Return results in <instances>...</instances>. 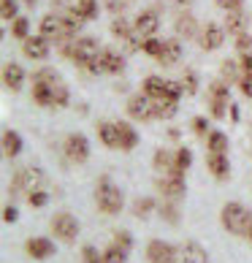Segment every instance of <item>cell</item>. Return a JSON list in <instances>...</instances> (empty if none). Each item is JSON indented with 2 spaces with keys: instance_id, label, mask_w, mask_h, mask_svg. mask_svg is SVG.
Instances as JSON below:
<instances>
[{
  "instance_id": "e0dca14e",
  "label": "cell",
  "mask_w": 252,
  "mask_h": 263,
  "mask_svg": "<svg viewBox=\"0 0 252 263\" xmlns=\"http://www.w3.org/2000/svg\"><path fill=\"white\" fill-rule=\"evenodd\" d=\"M41 35L46 38V41H57V38H63V16L46 14L41 19Z\"/></svg>"
},
{
  "instance_id": "2e32d148",
  "label": "cell",
  "mask_w": 252,
  "mask_h": 263,
  "mask_svg": "<svg viewBox=\"0 0 252 263\" xmlns=\"http://www.w3.org/2000/svg\"><path fill=\"white\" fill-rule=\"evenodd\" d=\"M22 52L30 57V60H44L46 54H49V41H46L44 35H38V38H27V41H22Z\"/></svg>"
},
{
  "instance_id": "d4e9b609",
  "label": "cell",
  "mask_w": 252,
  "mask_h": 263,
  "mask_svg": "<svg viewBox=\"0 0 252 263\" xmlns=\"http://www.w3.org/2000/svg\"><path fill=\"white\" fill-rule=\"evenodd\" d=\"M117 130H120V147L122 149H135V144H139V133L133 130V125L117 122Z\"/></svg>"
},
{
  "instance_id": "7402d4cb",
  "label": "cell",
  "mask_w": 252,
  "mask_h": 263,
  "mask_svg": "<svg viewBox=\"0 0 252 263\" xmlns=\"http://www.w3.org/2000/svg\"><path fill=\"white\" fill-rule=\"evenodd\" d=\"M179 57H182V44L177 41V38H171V41L163 44V52H160L158 60L163 65H173V63H179Z\"/></svg>"
},
{
  "instance_id": "c3c4849f",
  "label": "cell",
  "mask_w": 252,
  "mask_h": 263,
  "mask_svg": "<svg viewBox=\"0 0 252 263\" xmlns=\"http://www.w3.org/2000/svg\"><path fill=\"white\" fill-rule=\"evenodd\" d=\"M217 6L225 11H236V8H241V0H217Z\"/></svg>"
},
{
  "instance_id": "f35d334b",
  "label": "cell",
  "mask_w": 252,
  "mask_h": 263,
  "mask_svg": "<svg viewBox=\"0 0 252 263\" xmlns=\"http://www.w3.org/2000/svg\"><path fill=\"white\" fill-rule=\"evenodd\" d=\"M27 203H30L33 209L46 206V203H49V196H46L44 190H33V193H27Z\"/></svg>"
},
{
  "instance_id": "ee69618b",
  "label": "cell",
  "mask_w": 252,
  "mask_h": 263,
  "mask_svg": "<svg viewBox=\"0 0 252 263\" xmlns=\"http://www.w3.org/2000/svg\"><path fill=\"white\" fill-rule=\"evenodd\" d=\"M236 49H239V52H249V49H252V35H249V33L236 35Z\"/></svg>"
},
{
  "instance_id": "f1b7e54d",
  "label": "cell",
  "mask_w": 252,
  "mask_h": 263,
  "mask_svg": "<svg viewBox=\"0 0 252 263\" xmlns=\"http://www.w3.org/2000/svg\"><path fill=\"white\" fill-rule=\"evenodd\" d=\"M190 163H192V155H190V149L187 147H182L179 152H177V158H173V171L171 174H185L187 168H190Z\"/></svg>"
},
{
  "instance_id": "bcb514c9",
  "label": "cell",
  "mask_w": 252,
  "mask_h": 263,
  "mask_svg": "<svg viewBox=\"0 0 252 263\" xmlns=\"http://www.w3.org/2000/svg\"><path fill=\"white\" fill-rule=\"evenodd\" d=\"M82 255H84V263H106L103 255H98V250H95V247H84Z\"/></svg>"
},
{
  "instance_id": "7c38bea8",
  "label": "cell",
  "mask_w": 252,
  "mask_h": 263,
  "mask_svg": "<svg viewBox=\"0 0 252 263\" xmlns=\"http://www.w3.org/2000/svg\"><path fill=\"white\" fill-rule=\"evenodd\" d=\"M27 255L35 260H46L54 255V245L44 236H33V239H27Z\"/></svg>"
},
{
  "instance_id": "b9f144b4",
  "label": "cell",
  "mask_w": 252,
  "mask_h": 263,
  "mask_svg": "<svg viewBox=\"0 0 252 263\" xmlns=\"http://www.w3.org/2000/svg\"><path fill=\"white\" fill-rule=\"evenodd\" d=\"M68 101H71V95H68V87L60 84V87L54 90V109H57V106H68Z\"/></svg>"
},
{
  "instance_id": "44dd1931",
  "label": "cell",
  "mask_w": 252,
  "mask_h": 263,
  "mask_svg": "<svg viewBox=\"0 0 252 263\" xmlns=\"http://www.w3.org/2000/svg\"><path fill=\"white\" fill-rule=\"evenodd\" d=\"M206 165H209V171L215 174L217 179H225L228 174H230V163L225 155H215V152H209L206 155Z\"/></svg>"
},
{
  "instance_id": "8992f818",
  "label": "cell",
  "mask_w": 252,
  "mask_h": 263,
  "mask_svg": "<svg viewBox=\"0 0 252 263\" xmlns=\"http://www.w3.org/2000/svg\"><path fill=\"white\" fill-rule=\"evenodd\" d=\"M65 155H68V160H73V163H84L90 158V141H87L82 133H71L65 139Z\"/></svg>"
},
{
  "instance_id": "60d3db41",
  "label": "cell",
  "mask_w": 252,
  "mask_h": 263,
  "mask_svg": "<svg viewBox=\"0 0 252 263\" xmlns=\"http://www.w3.org/2000/svg\"><path fill=\"white\" fill-rule=\"evenodd\" d=\"M222 76H225L228 82H236L239 79V65L234 60H225V63H222Z\"/></svg>"
},
{
  "instance_id": "8fae6325",
  "label": "cell",
  "mask_w": 252,
  "mask_h": 263,
  "mask_svg": "<svg viewBox=\"0 0 252 263\" xmlns=\"http://www.w3.org/2000/svg\"><path fill=\"white\" fill-rule=\"evenodd\" d=\"M41 171H35V168H25V171H19L16 177H14V184H11V190H27V193H33L38 190V184H41Z\"/></svg>"
},
{
  "instance_id": "db71d44e",
  "label": "cell",
  "mask_w": 252,
  "mask_h": 263,
  "mask_svg": "<svg viewBox=\"0 0 252 263\" xmlns=\"http://www.w3.org/2000/svg\"><path fill=\"white\" fill-rule=\"evenodd\" d=\"M241 65H244L247 76H252V54H244V60H241Z\"/></svg>"
},
{
  "instance_id": "4fadbf2b",
  "label": "cell",
  "mask_w": 252,
  "mask_h": 263,
  "mask_svg": "<svg viewBox=\"0 0 252 263\" xmlns=\"http://www.w3.org/2000/svg\"><path fill=\"white\" fill-rule=\"evenodd\" d=\"M222 41H225V30H222L220 25L209 22L206 27H203V33H201V44H203V49H206V52H211V49H220Z\"/></svg>"
},
{
  "instance_id": "e575fe53",
  "label": "cell",
  "mask_w": 252,
  "mask_h": 263,
  "mask_svg": "<svg viewBox=\"0 0 252 263\" xmlns=\"http://www.w3.org/2000/svg\"><path fill=\"white\" fill-rule=\"evenodd\" d=\"M177 33H179V35L192 38V35H196V19H192V16H179V22H177Z\"/></svg>"
},
{
  "instance_id": "52a82bcc",
  "label": "cell",
  "mask_w": 252,
  "mask_h": 263,
  "mask_svg": "<svg viewBox=\"0 0 252 263\" xmlns=\"http://www.w3.org/2000/svg\"><path fill=\"white\" fill-rule=\"evenodd\" d=\"M158 187H160L166 201H179L182 196H185V179H182L179 174H166V177H160Z\"/></svg>"
},
{
  "instance_id": "5b68a950",
  "label": "cell",
  "mask_w": 252,
  "mask_h": 263,
  "mask_svg": "<svg viewBox=\"0 0 252 263\" xmlns=\"http://www.w3.org/2000/svg\"><path fill=\"white\" fill-rule=\"evenodd\" d=\"M228 103H230L228 87L222 84V82H215V84L209 87V109H211V117H215V120H222L225 111H228Z\"/></svg>"
},
{
  "instance_id": "6f0895ef",
  "label": "cell",
  "mask_w": 252,
  "mask_h": 263,
  "mask_svg": "<svg viewBox=\"0 0 252 263\" xmlns=\"http://www.w3.org/2000/svg\"><path fill=\"white\" fill-rule=\"evenodd\" d=\"M125 3H133V0H125Z\"/></svg>"
},
{
  "instance_id": "d590c367",
  "label": "cell",
  "mask_w": 252,
  "mask_h": 263,
  "mask_svg": "<svg viewBox=\"0 0 252 263\" xmlns=\"http://www.w3.org/2000/svg\"><path fill=\"white\" fill-rule=\"evenodd\" d=\"M111 33L122 35V38H130L135 33V27H130V22H125V19H114V22H111Z\"/></svg>"
},
{
  "instance_id": "ba28073f",
  "label": "cell",
  "mask_w": 252,
  "mask_h": 263,
  "mask_svg": "<svg viewBox=\"0 0 252 263\" xmlns=\"http://www.w3.org/2000/svg\"><path fill=\"white\" fill-rule=\"evenodd\" d=\"M177 255L179 252L173 250L171 245H166V241H160V239H152L149 247H147L149 263H177Z\"/></svg>"
},
{
  "instance_id": "484cf974",
  "label": "cell",
  "mask_w": 252,
  "mask_h": 263,
  "mask_svg": "<svg viewBox=\"0 0 252 263\" xmlns=\"http://www.w3.org/2000/svg\"><path fill=\"white\" fill-rule=\"evenodd\" d=\"M33 101L38 106H46V109H54V90L44 84H33Z\"/></svg>"
},
{
  "instance_id": "4316f807",
  "label": "cell",
  "mask_w": 252,
  "mask_h": 263,
  "mask_svg": "<svg viewBox=\"0 0 252 263\" xmlns=\"http://www.w3.org/2000/svg\"><path fill=\"white\" fill-rule=\"evenodd\" d=\"M33 84H44V87H52V90H57L63 82H60V76H57L54 68H41V71L33 76Z\"/></svg>"
},
{
  "instance_id": "ab89813d",
  "label": "cell",
  "mask_w": 252,
  "mask_h": 263,
  "mask_svg": "<svg viewBox=\"0 0 252 263\" xmlns=\"http://www.w3.org/2000/svg\"><path fill=\"white\" fill-rule=\"evenodd\" d=\"M179 84L185 87V92H196V90H198V76L192 73V71H187V73L179 79Z\"/></svg>"
},
{
  "instance_id": "11a10c76",
  "label": "cell",
  "mask_w": 252,
  "mask_h": 263,
  "mask_svg": "<svg viewBox=\"0 0 252 263\" xmlns=\"http://www.w3.org/2000/svg\"><path fill=\"white\" fill-rule=\"evenodd\" d=\"M179 6H190V0H179Z\"/></svg>"
},
{
  "instance_id": "4dcf8cb0",
  "label": "cell",
  "mask_w": 252,
  "mask_h": 263,
  "mask_svg": "<svg viewBox=\"0 0 252 263\" xmlns=\"http://www.w3.org/2000/svg\"><path fill=\"white\" fill-rule=\"evenodd\" d=\"M11 33H14V38H19V41H27V33H30V22H27L25 16H16L14 19V25H11Z\"/></svg>"
},
{
  "instance_id": "603a6c76",
  "label": "cell",
  "mask_w": 252,
  "mask_h": 263,
  "mask_svg": "<svg viewBox=\"0 0 252 263\" xmlns=\"http://www.w3.org/2000/svg\"><path fill=\"white\" fill-rule=\"evenodd\" d=\"M144 95H147V98H166V82L160 79V76H147V79H144Z\"/></svg>"
},
{
  "instance_id": "f546056e",
  "label": "cell",
  "mask_w": 252,
  "mask_h": 263,
  "mask_svg": "<svg viewBox=\"0 0 252 263\" xmlns=\"http://www.w3.org/2000/svg\"><path fill=\"white\" fill-rule=\"evenodd\" d=\"M103 260L106 263H125V260H128V250L120 247V245H114V247H109L103 252Z\"/></svg>"
},
{
  "instance_id": "836d02e7",
  "label": "cell",
  "mask_w": 252,
  "mask_h": 263,
  "mask_svg": "<svg viewBox=\"0 0 252 263\" xmlns=\"http://www.w3.org/2000/svg\"><path fill=\"white\" fill-rule=\"evenodd\" d=\"M76 11H79L87 22V19L98 16V3H95V0H79V3H76Z\"/></svg>"
},
{
  "instance_id": "8d00e7d4",
  "label": "cell",
  "mask_w": 252,
  "mask_h": 263,
  "mask_svg": "<svg viewBox=\"0 0 252 263\" xmlns=\"http://www.w3.org/2000/svg\"><path fill=\"white\" fill-rule=\"evenodd\" d=\"M163 44H166V41H158V38H144L141 49H144V54L160 57V52H163Z\"/></svg>"
},
{
  "instance_id": "5bb4252c",
  "label": "cell",
  "mask_w": 252,
  "mask_h": 263,
  "mask_svg": "<svg viewBox=\"0 0 252 263\" xmlns=\"http://www.w3.org/2000/svg\"><path fill=\"white\" fill-rule=\"evenodd\" d=\"M98 68L106 73H122V68H125V60H122V54L120 52H114V49H103L98 54Z\"/></svg>"
},
{
  "instance_id": "d6986e66",
  "label": "cell",
  "mask_w": 252,
  "mask_h": 263,
  "mask_svg": "<svg viewBox=\"0 0 252 263\" xmlns=\"http://www.w3.org/2000/svg\"><path fill=\"white\" fill-rule=\"evenodd\" d=\"M154 109H149V103H147V95H133V98L128 101V114L133 117V120H149Z\"/></svg>"
},
{
  "instance_id": "f6af8a7d",
  "label": "cell",
  "mask_w": 252,
  "mask_h": 263,
  "mask_svg": "<svg viewBox=\"0 0 252 263\" xmlns=\"http://www.w3.org/2000/svg\"><path fill=\"white\" fill-rule=\"evenodd\" d=\"M152 209H154V201H152V198H144V201H139V203L133 206V212L139 214V217H141V214H149Z\"/></svg>"
},
{
  "instance_id": "7bdbcfd3",
  "label": "cell",
  "mask_w": 252,
  "mask_h": 263,
  "mask_svg": "<svg viewBox=\"0 0 252 263\" xmlns=\"http://www.w3.org/2000/svg\"><path fill=\"white\" fill-rule=\"evenodd\" d=\"M185 92V87H182L179 82H166V95L168 98H173V101H179V95Z\"/></svg>"
},
{
  "instance_id": "277c9868",
  "label": "cell",
  "mask_w": 252,
  "mask_h": 263,
  "mask_svg": "<svg viewBox=\"0 0 252 263\" xmlns=\"http://www.w3.org/2000/svg\"><path fill=\"white\" fill-rule=\"evenodd\" d=\"M52 233L60 241H73L76 236H79V220L73 217V214L68 212H60L52 217Z\"/></svg>"
},
{
  "instance_id": "83f0119b",
  "label": "cell",
  "mask_w": 252,
  "mask_h": 263,
  "mask_svg": "<svg viewBox=\"0 0 252 263\" xmlns=\"http://www.w3.org/2000/svg\"><path fill=\"white\" fill-rule=\"evenodd\" d=\"M209 152H215V155L228 152V136L222 130H209Z\"/></svg>"
},
{
  "instance_id": "cb8c5ba5",
  "label": "cell",
  "mask_w": 252,
  "mask_h": 263,
  "mask_svg": "<svg viewBox=\"0 0 252 263\" xmlns=\"http://www.w3.org/2000/svg\"><path fill=\"white\" fill-rule=\"evenodd\" d=\"M22 152V139L16 130H3V155L6 158H16Z\"/></svg>"
},
{
  "instance_id": "f5cc1de1",
  "label": "cell",
  "mask_w": 252,
  "mask_h": 263,
  "mask_svg": "<svg viewBox=\"0 0 252 263\" xmlns=\"http://www.w3.org/2000/svg\"><path fill=\"white\" fill-rule=\"evenodd\" d=\"M16 217H19L16 206H6V209H3V220H6V222H16Z\"/></svg>"
},
{
  "instance_id": "816d5d0a",
  "label": "cell",
  "mask_w": 252,
  "mask_h": 263,
  "mask_svg": "<svg viewBox=\"0 0 252 263\" xmlns=\"http://www.w3.org/2000/svg\"><path fill=\"white\" fill-rule=\"evenodd\" d=\"M117 245H120V247H125V250H128V247L133 245V241H130V233H128V231H120V233H117Z\"/></svg>"
},
{
  "instance_id": "30bf717a",
  "label": "cell",
  "mask_w": 252,
  "mask_h": 263,
  "mask_svg": "<svg viewBox=\"0 0 252 263\" xmlns=\"http://www.w3.org/2000/svg\"><path fill=\"white\" fill-rule=\"evenodd\" d=\"M133 27H135V33H139L141 38H152V33L160 27V16H158V11H141L139 16H135V22H133Z\"/></svg>"
},
{
  "instance_id": "7dc6e473",
  "label": "cell",
  "mask_w": 252,
  "mask_h": 263,
  "mask_svg": "<svg viewBox=\"0 0 252 263\" xmlns=\"http://www.w3.org/2000/svg\"><path fill=\"white\" fill-rule=\"evenodd\" d=\"M160 214H163V217H168V222H177L179 220V212L173 209V206H168V203H163V206H160Z\"/></svg>"
},
{
  "instance_id": "d6a6232c",
  "label": "cell",
  "mask_w": 252,
  "mask_h": 263,
  "mask_svg": "<svg viewBox=\"0 0 252 263\" xmlns=\"http://www.w3.org/2000/svg\"><path fill=\"white\" fill-rule=\"evenodd\" d=\"M173 158H177V155H171V152H166V149H160L158 155H154V165H158L160 171L171 174V171H173Z\"/></svg>"
},
{
  "instance_id": "681fc988",
  "label": "cell",
  "mask_w": 252,
  "mask_h": 263,
  "mask_svg": "<svg viewBox=\"0 0 252 263\" xmlns=\"http://www.w3.org/2000/svg\"><path fill=\"white\" fill-rule=\"evenodd\" d=\"M239 87H241V92H244L247 98H252V76H244V79H239Z\"/></svg>"
},
{
  "instance_id": "f907efd6",
  "label": "cell",
  "mask_w": 252,
  "mask_h": 263,
  "mask_svg": "<svg viewBox=\"0 0 252 263\" xmlns=\"http://www.w3.org/2000/svg\"><path fill=\"white\" fill-rule=\"evenodd\" d=\"M206 128H209V122L203 120V117H196V120H192V130L196 133H206Z\"/></svg>"
},
{
  "instance_id": "ffe728a7",
  "label": "cell",
  "mask_w": 252,
  "mask_h": 263,
  "mask_svg": "<svg viewBox=\"0 0 252 263\" xmlns=\"http://www.w3.org/2000/svg\"><path fill=\"white\" fill-rule=\"evenodd\" d=\"M98 139L106 144V147L117 149V147H120V130H117V122H98Z\"/></svg>"
},
{
  "instance_id": "ac0fdd59",
  "label": "cell",
  "mask_w": 252,
  "mask_h": 263,
  "mask_svg": "<svg viewBox=\"0 0 252 263\" xmlns=\"http://www.w3.org/2000/svg\"><path fill=\"white\" fill-rule=\"evenodd\" d=\"M3 84L8 87V90H19V87L25 84V68L16 65V63H6L3 65Z\"/></svg>"
},
{
  "instance_id": "3957f363",
  "label": "cell",
  "mask_w": 252,
  "mask_h": 263,
  "mask_svg": "<svg viewBox=\"0 0 252 263\" xmlns=\"http://www.w3.org/2000/svg\"><path fill=\"white\" fill-rule=\"evenodd\" d=\"M98 54H101V46H98L95 38H79L76 44H71V54L68 57H73L79 65L90 68L95 60H98Z\"/></svg>"
},
{
  "instance_id": "9c48e42d",
  "label": "cell",
  "mask_w": 252,
  "mask_h": 263,
  "mask_svg": "<svg viewBox=\"0 0 252 263\" xmlns=\"http://www.w3.org/2000/svg\"><path fill=\"white\" fill-rule=\"evenodd\" d=\"M177 252H179L177 263H209L206 250H203L198 241H185V245H182Z\"/></svg>"
},
{
  "instance_id": "74e56055",
  "label": "cell",
  "mask_w": 252,
  "mask_h": 263,
  "mask_svg": "<svg viewBox=\"0 0 252 263\" xmlns=\"http://www.w3.org/2000/svg\"><path fill=\"white\" fill-rule=\"evenodd\" d=\"M0 16H3L6 22H14L16 19V3L14 0H0Z\"/></svg>"
},
{
  "instance_id": "6da1fadb",
  "label": "cell",
  "mask_w": 252,
  "mask_h": 263,
  "mask_svg": "<svg viewBox=\"0 0 252 263\" xmlns=\"http://www.w3.org/2000/svg\"><path fill=\"white\" fill-rule=\"evenodd\" d=\"M95 201H98V209L101 212L120 214V209H122V190L109 177H101L98 184H95Z\"/></svg>"
},
{
  "instance_id": "9f6ffc18",
  "label": "cell",
  "mask_w": 252,
  "mask_h": 263,
  "mask_svg": "<svg viewBox=\"0 0 252 263\" xmlns=\"http://www.w3.org/2000/svg\"><path fill=\"white\" fill-rule=\"evenodd\" d=\"M247 236H249V241H252V226H249V231H247Z\"/></svg>"
},
{
  "instance_id": "1f68e13d",
  "label": "cell",
  "mask_w": 252,
  "mask_h": 263,
  "mask_svg": "<svg viewBox=\"0 0 252 263\" xmlns=\"http://www.w3.org/2000/svg\"><path fill=\"white\" fill-rule=\"evenodd\" d=\"M154 111H158V117H163V120H168V117L177 114V101L166 95V98H160V101H158V109H154Z\"/></svg>"
},
{
  "instance_id": "7a4b0ae2",
  "label": "cell",
  "mask_w": 252,
  "mask_h": 263,
  "mask_svg": "<svg viewBox=\"0 0 252 263\" xmlns=\"http://www.w3.org/2000/svg\"><path fill=\"white\" fill-rule=\"evenodd\" d=\"M222 228L230 231V233H247L249 226H252V214L247 206H241V203H225L222 206Z\"/></svg>"
},
{
  "instance_id": "9a60e30c",
  "label": "cell",
  "mask_w": 252,
  "mask_h": 263,
  "mask_svg": "<svg viewBox=\"0 0 252 263\" xmlns=\"http://www.w3.org/2000/svg\"><path fill=\"white\" fill-rule=\"evenodd\" d=\"M247 25H249V14L244 11V8L228 11V16H225V30H228V33L241 35V33H247Z\"/></svg>"
}]
</instances>
